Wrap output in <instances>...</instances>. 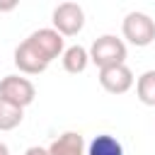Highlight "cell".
I'll use <instances>...</instances> for the list:
<instances>
[{"instance_id":"cell-1","label":"cell","mask_w":155,"mask_h":155,"mask_svg":"<svg viewBox=\"0 0 155 155\" xmlns=\"http://www.w3.org/2000/svg\"><path fill=\"white\" fill-rule=\"evenodd\" d=\"M87 53H90V61L102 70V68L121 65L126 61V44L114 34H102L99 39L92 41Z\"/></svg>"},{"instance_id":"cell-2","label":"cell","mask_w":155,"mask_h":155,"mask_svg":"<svg viewBox=\"0 0 155 155\" xmlns=\"http://www.w3.org/2000/svg\"><path fill=\"white\" fill-rule=\"evenodd\" d=\"M121 34L128 44L143 48V46H150L155 41V22L150 19V15L145 12H128L124 17V24H121Z\"/></svg>"},{"instance_id":"cell-3","label":"cell","mask_w":155,"mask_h":155,"mask_svg":"<svg viewBox=\"0 0 155 155\" xmlns=\"http://www.w3.org/2000/svg\"><path fill=\"white\" fill-rule=\"evenodd\" d=\"M36 97V87L31 85V80L22 78V75H5L0 80V99L24 109L34 102Z\"/></svg>"},{"instance_id":"cell-4","label":"cell","mask_w":155,"mask_h":155,"mask_svg":"<svg viewBox=\"0 0 155 155\" xmlns=\"http://www.w3.org/2000/svg\"><path fill=\"white\" fill-rule=\"evenodd\" d=\"M85 27V10L78 2H61L53 10V29L61 36H75Z\"/></svg>"},{"instance_id":"cell-5","label":"cell","mask_w":155,"mask_h":155,"mask_svg":"<svg viewBox=\"0 0 155 155\" xmlns=\"http://www.w3.org/2000/svg\"><path fill=\"white\" fill-rule=\"evenodd\" d=\"M27 41L48 61V63H53L58 56H63V36L53 29V27H46V29H36V31H31L29 36H27Z\"/></svg>"},{"instance_id":"cell-6","label":"cell","mask_w":155,"mask_h":155,"mask_svg":"<svg viewBox=\"0 0 155 155\" xmlns=\"http://www.w3.org/2000/svg\"><path fill=\"white\" fill-rule=\"evenodd\" d=\"M99 85L109 94H124V92H128L133 87V73H131V68L126 63L102 68L99 70Z\"/></svg>"},{"instance_id":"cell-7","label":"cell","mask_w":155,"mask_h":155,"mask_svg":"<svg viewBox=\"0 0 155 155\" xmlns=\"http://www.w3.org/2000/svg\"><path fill=\"white\" fill-rule=\"evenodd\" d=\"M15 65H17L19 73H24V75H39V73H44L51 63L24 39V41L15 48Z\"/></svg>"},{"instance_id":"cell-8","label":"cell","mask_w":155,"mask_h":155,"mask_svg":"<svg viewBox=\"0 0 155 155\" xmlns=\"http://www.w3.org/2000/svg\"><path fill=\"white\" fill-rule=\"evenodd\" d=\"M48 153L51 155H87L85 138L78 131H65L48 145Z\"/></svg>"},{"instance_id":"cell-9","label":"cell","mask_w":155,"mask_h":155,"mask_svg":"<svg viewBox=\"0 0 155 155\" xmlns=\"http://www.w3.org/2000/svg\"><path fill=\"white\" fill-rule=\"evenodd\" d=\"M87 63H90V53H87L85 46L75 44V46H68L63 51V68H65V73H70V75L85 73Z\"/></svg>"},{"instance_id":"cell-10","label":"cell","mask_w":155,"mask_h":155,"mask_svg":"<svg viewBox=\"0 0 155 155\" xmlns=\"http://www.w3.org/2000/svg\"><path fill=\"white\" fill-rule=\"evenodd\" d=\"M87 155H124L121 143L109 136V133H99L92 138V143L87 145Z\"/></svg>"},{"instance_id":"cell-11","label":"cell","mask_w":155,"mask_h":155,"mask_svg":"<svg viewBox=\"0 0 155 155\" xmlns=\"http://www.w3.org/2000/svg\"><path fill=\"white\" fill-rule=\"evenodd\" d=\"M136 94L145 107H155V70H145L136 80Z\"/></svg>"},{"instance_id":"cell-12","label":"cell","mask_w":155,"mask_h":155,"mask_svg":"<svg viewBox=\"0 0 155 155\" xmlns=\"http://www.w3.org/2000/svg\"><path fill=\"white\" fill-rule=\"evenodd\" d=\"M22 119H24V109H19V107L0 99V131H12V128H17V126L22 124Z\"/></svg>"},{"instance_id":"cell-13","label":"cell","mask_w":155,"mask_h":155,"mask_svg":"<svg viewBox=\"0 0 155 155\" xmlns=\"http://www.w3.org/2000/svg\"><path fill=\"white\" fill-rule=\"evenodd\" d=\"M24 155H51L48 153V148H41V145H31V148H27V153Z\"/></svg>"},{"instance_id":"cell-14","label":"cell","mask_w":155,"mask_h":155,"mask_svg":"<svg viewBox=\"0 0 155 155\" xmlns=\"http://www.w3.org/2000/svg\"><path fill=\"white\" fill-rule=\"evenodd\" d=\"M0 155H10V148L5 143H0Z\"/></svg>"}]
</instances>
